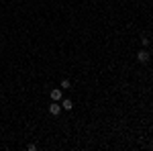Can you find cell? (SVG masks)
<instances>
[{
  "label": "cell",
  "instance_id": "cell-1",
  "mask_svg": "<svg viewBox=\"0 0 153 151\" xmlns=\"http://www.w3.org/2000/svg\"><path fill=\"white\" fill-rule=\"evenodd\" d=\"M61 88H55V90H51V100H55V102H59L61 100Z\"/></svg>",
  "mask_w": 153,
  "mask_h": 151
},
{
  "label": "cell",
  "instance_id": "cell-2",
  "mask_svg": "<svg viewBox=\"0 0 153 151\" xmlns=\"http://www.w3.org/2000/svg\"><path fill=\"white\" fill-rule=\"evenodd\" d=\"M137 59H139L141 63H147V61H149V51H139Z\"/></svg>",
  "mask_w": 153,
  "mask_h": 151
},
{
  "label": "cell",
  "instance_id": "cell-3",
  "mask_svg": "<svg viewBox=\"0 0 153 151\" xmlns=\"http://www.w3.org/2000/svg\"><path fill=\"white\" fill-rule=\"evenodd\" d=\"M59 108H61L59 104H51L49 106V112H51V115H59Z\"/></svg>",
  "mask_w": 153,
  "mask_h": 151
},
{
  "label": "cell",
  "instance_id": "cell-4",
  "mask_svg": "<svg viewBox=\"0 0 153 151\" xmlns=\"http://www.w3.org/2000/svg\"><path fill=\"white\" fill-rule=\"evenodd\" d=\"M61 106H63L65 110H71V108H74V102H71V100H63V102H61Z\"/></svg>",
  "mask_w": 153,
  "mask_h": 151
},
{
  "label": "cell",
  "instance_id": "cell-5",
  "mask_svg": "<svg viewBox=\"0 0 153 151\" xmlns=\"http://www.w3.org/2000/svg\"><path fill=\"white\" fill-rule=\"evenodd\" d=\"M70 86H71L70 80H63V82H61V88H70Z\"/></svg>",
  "mask_w": 153,
  "mask_h": 151
}]
</instances>
